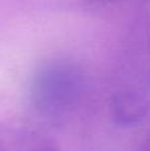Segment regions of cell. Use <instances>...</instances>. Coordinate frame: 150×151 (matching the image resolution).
Wrapping results in <instances>:
<instances>
[{
  "instance_id": "1",
  "label": "cell",
  "mask_w": 150,
  "mask_h": 151,
  "mask_svg": "<svg viewBox=\"0 0 150 151\" xmlns=\"http://www.w3.org/2000/svg\"><path fill=\"white\" fill-rule=\"evenodd\" d=\"M0 151H61L57 139L20 119L0 121Z\"/></svg>"
},
{
  "instance_id": "2",
  "label": "cell",
  "mask_w": 150,
  "mask_h": 151,
  "mask_svg": "<svg viewBox=\"0 0 150 151\" xmlns=\"http://www.w3.org/2000/svg\"><path fill=\"white\" fill-rule=\"evenodd\" d=\"M149 107V101L144 94L134 90H122L112 97L110 114L118 126L133 127L148 117Z\"/></svg>"
}]
</instances>
